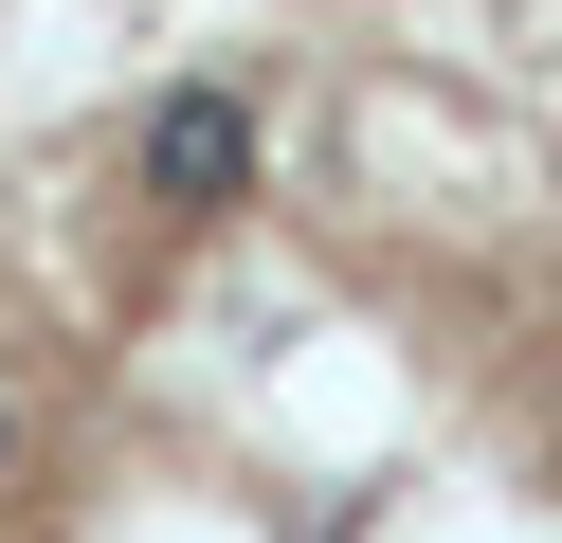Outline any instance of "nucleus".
I'll return each instance as SVG.
<instances>
[{"instance_id": "nucleus-1", "label": "nucleus", "mask_w": 562, "mask_h": 543, "mask_svg": "<svg viewBox=\"0 0 562 543\" xmlns=\"http://www.w3.org/2000/svg\"><path fill=\"white\" fill-rule=\"evenodd\" d=\"M0 543H562V308L182 55L0 181Z\"/></svg>"}]
</instances>
